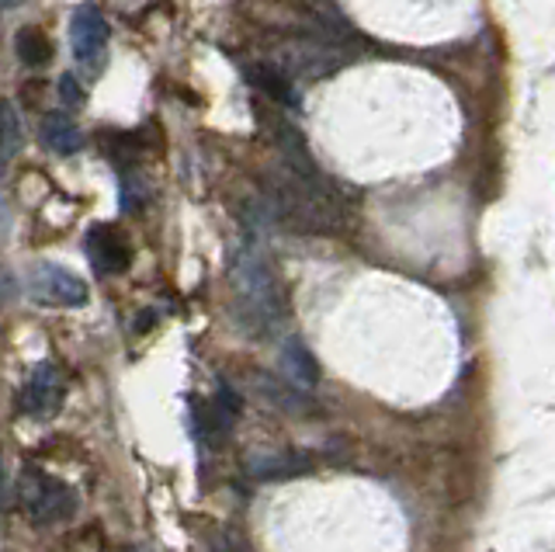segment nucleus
Returning <instances> with one entry per match:
<instances>
[{"label": "nucleus", "mask_w": 555, "mask_h": 552, "mask_svg": "<svg viewBox=\"0 0 555 552\" xmlns=\"http://www.w3.org/2000/svg\"><path fill=\"white\" fill-rule=\"evenodd\" d=\"M233 288H236V320L250 337H264L282 320V285H278L268 257L254 244L240 247L233 257Z\"/></svg>", "instance_id": "nucleus-1"}, {"label": "nucleus", "mask_w": 555, "mask_h": 552, "mask_svg": "<svg viewBox=\"0 0 555 552\" xmlns=\"http://www.w3.org/2000/svg\"><path fill=\"white\" fill-rule=\"evenodd\" d=\"M271 209L278 219L292 222L299 230H337L340 227V205L323 184H317L309 175L285 167L282 175L268 178Z\"/></svg>", "instance_id": "nucleus-2"}, {"label": "nucleus", "mask_w": 555, "mask_h": 552, "mask_svg": "<svg viewBox=\"0 0 555 552\" xmlns=\"http://www.w3.org/2000/svg\"><path fill=\"white\" fill-rule=\"evenodd\" d=\"M17 508H22V514L31 525L66 522V517L77 511V493L69 490L63 479L28 465V470L17 476Z\"/></svg>", "instance_id": "nucleus-3"}, {"label": "nucleus", "mask_w": 555, "mask_h": 552, "mask_svg": "<svg viewBox=\"0 0 555 552\" xmlns=\"http://www.w3.org/2000/svg\"><path fill=\"white\" fill-rule=\"evenodd\" d=\"M274 66L295 77H326L340 66V53L317 39H285L274 46Z\"/></svg>", "instance_id": "nucleus-4"}, {"label": "nucleus", "mask_w": 555, "mask_h": 552, "mask_svg": "<svg viewBox=\"0 0 555 552\" xmlns=\"http://www.w3.org/2000/svg\"><path fill=\"white\" fill-rule=\"evenodd\" d=\"M28 288H31V299H39L46 306H63V309L87 306V299H91L83 279H77L74 271H66L60 265H49V261L31 268Z\"/></svg>", "instance_id": "nucleus-5"}, {"label": "nucleus", "mask_w": 555, "mask_h": 552, "mask_svg": "<svg viewBox=\"0 0 555 552\" xmlns=\"http://www.w3.org/2000/svg\"><path fill=\"white\" fill-rule=\"evenodd\" d=\"M108 18L101 14V8H77L74 22H69V46H74V56L80 66H101L104 53H108Z\"/></svg>", "instance_id": "nucleus-6"}, {"label": "nucleus", "mask_w": 555, "mask_h": 552, "mask_svg": "<svg viewBox=\"0 0 555 552\" xmlns=\"http://www.w3.org/2000/svg\"><path fill=\"white\" fill-rule=\"evenodd\" d=\"M60 403H63L60 369L52 365V361H42V365L25 378L22 393H17V410H22L25 418L46 421V418H52V413L60 410Z\"/></svg>", "instance_id": "nucleus-7"}, {"label": "nucleus", "mask_w": 555, "mask_h": 552, "mask_svg": "<svg viewBox=\"0 0 555 552\" xmlns=\"http://www.w3.org/2000/svg\"><path fill=\"white\" fill-rule=\"evenodd\" d=\"M83 251L101 274H118L132 265V251L115 227H94L83 240Z\"/></svg>", "instance_id": "nucleus-8"}, {"label": "nucleus", "mask_w": 555, "mask_h": 552, "mask_svg": "<svg viewBox=\"0 0 555 552\" xmlns=\"http://www.w3.org/2000/svg\"><path fill=\"white\" fill-rule=\"evenodd\" d=\"M278 365H282V375L288 378L295 389H302V393L317 389V383H320V365H317V358H312V351L306 348L299 337L282 341V351H278Z\"/></svg>", "instance_id": "nucleus-9"}, {"label": "nucleus", "mask_w": 555, "mask_h": 552, "mask_svg": "<svg viewBox=\"0 0 555 552\" xmlns=\"http://www.w3.org/2000/svg\"><path fill=\"white\" fill-rule=\"evenodd\" d=\"M254 389L260 400H268L274 410H285V413H306L309 400H306V393L302 389H295L288 378H274V375H264V372H257L254 375Z\"/></svg>", "instance_id": "nucleus-10"}, {"label": "nucleus", "mask_w": 555, "mask_h": 552, "mask_svg": "<svg viewBox=\"0 0 555 552\" xmlns=\"http://www.w3.org/2000/svg\"><path fill=\"white\" fill-rule=\"evenodd\" d=\"M42 143L60 153V157H69V153H77L83 146V132L77 129L74 118H66L63 112H49L42 118Z\"/></svg>", "instance_id": "nucleus-11"}, {"label": "nucleus", "mask_w": 555, "mask_h": 552, "mask_svg": "<svg viewBox=\"0 0 555 552\" xmlns=\"http://www.w3.org/2000/svg\"><path fill=\"white\" fill-rule=\"evenodd\" d=\"M14 49H17V60H22L28 70H42V66L52 60V42L42 28L25 25L22 31L14 36Z\"/></svg>", "instance_id": "nucleus-12"}, {"label": "nucleus", "mask_w": 555, "mask_h": 552, "mask_svg": "<svg viewBox=\"0 0 555 552\" xmlns=\"http://www.w3.org/2000/svg\"><path fill=\"white\" fill-rule=\"evenodd\" d=\"M250 84L260 94H268L271 101H278V105H295V91H292V84H288V74L278 70L274 63L250 66Z\"/></svg>", "instance_id": "nucleus-13"}, {"label": "nucleus", "mask_w": 555, "mask_h": 552, "mask_svg": "<svg viewBox=\"0 0 555 552\" xmlns=\"http://www.w3.org/2000/svg\"><path fill=\"white\" fill-rule=\"evenodd\" d=\"M25 143L22 118H17L11 101H0V164H8L17 157V150Z\"/></svg>", "instance_id": "nucleus-14"}, {"label": "nucleus", "mask_w": 555, "mask_h": 552, "mask_svg": "<svg viewBox=\"0 0 555 552\" xmlns=\"http://www.w3.org/2000/svg\"><path fill=\"white\" fill-rule=\"evenodd\" d=\"M250 476H260V479H278V476H295L306 470L302 459L295 455H264V459H250Z\"/></svg>", "instance_id": "nucleus-15"}, {"label": "nucleus", "mask_w": 555, "mask_h": 552, "mask_svg": "<svg viewBox=\"0 0 555 552\" xmlns=\"http://www.w3.org/2000/svg\"><path fill=\"white\" fill-rule=\"evenodd\" d=\"M56 91H60V101H63L66 108H80L83 105V88L77 84L74 74H63L60 84H56Z\"/></svg>", "instance_id": "nucleus-16"}, {"label": "nucleus", "mask_w": 555, "mask_h": 552, "mask_svg": "<svg viewBox=\"0 0 555 552\" xmlns=\"http://www.w3.org/2000/svg\"><path fill=\"white\" fill-rule=\"evenodd\" d=\"M14 292H17V282H14V274L0 265V309H4L11 299H14Z\"/></svg>", "instance_id": "nucleus-17"}, {"label": "nucleus", "mask_w": 555, "mask_h": 552, "mask_svg": "<svg viewBox=\"0 0 555 552\" xmlns=\"http://www.w3.org/2000/svg\"><path fill=\"white\" fill-rule=\"evenodd\" d=\"M25 0H0V8H8V11H14V8H22Z\"/></svg>", "instance_id": "nucleus-18"}, {"label": "nucleus", "mask_w": 555, "mask_h": 552, "mask_svg": "<svg viewBox=\"0 0 555 552\" xmlns=\"http://www.w3.org/2000/svg\"><path fill=\"white\" fill-rule=\"evenodd\" d=\"M0 504H4V462H0Z\"/></svg>", "instance_id": "nucleus-19"}]
</instances>
